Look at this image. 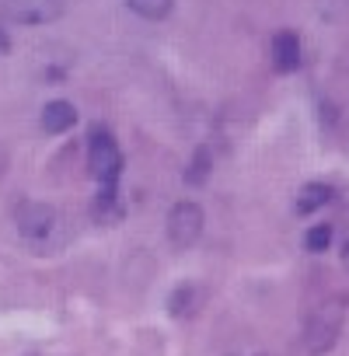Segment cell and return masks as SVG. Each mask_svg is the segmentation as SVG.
<instances>
[{"mask_svg":"<svg viewBox=\"0 0 349 356\" xmlns=\"http://www.w3.org/2000/svg\"><path fill=\"white\" fill-rule=\"evenodd\" d=\"M346 314H349L346 293H328L325 300H318V307L304 321V346L311 356H325L335 349V342L346 328Z\"/></svg>","mask_w":349,"mask_h":356,"instance_id":"obj_1","label":"cell"},{"mask_svg":"<svg viewBox=\"0 0 349 356\" xmlns=\"http://www.w3.org/2000/svg\"><path fill=\"white\" fill-rule=\"evenodd\" d=\"M15 224H18V234L29 245L49 248L56 241V231H60V213L42 200H22L15 207Z\"/></svg>","mask_w":349,"mask_h":356,"instance_id":"obj_2","label":"cell"},{"mask_svg":"<svg viewBox=\"0 0 349 356\" xmlns=\"http://www.w3.org/2000/svg\"><path fill=\"white\" fill-rule=\"evenodd\" d=\"M88 171L98 186H115L122 175V150L115 136L102 126L91 129V140H88Z\"/></svg>","mask_w":349,"mask_h":356,"instance_id":"obj_3","label":"cell"},{"mask_svg":"<svg viewBox=\"0 0 349 356\" xmlns=\"http://www.w3.org/2000/svg\"><path fill=\"white\" fill-rule=\"evenodd\" d=\"M164 227H168V241L174 248H193L200 241L203 227H206V213H203V207L196 200H179L168 210Z\"/></svg>","mask_w":349,"mask_h":356,"instance_id":"obj_4","label":"cell"},{"mask_svg":"<svg viewBox=\"0 0 349 356\" xmlns=\"http://www.w3.org/2000/svg\"><path fill=\"white\" fill-rule=\"evenodd\" d=\"M63 11V0H0V25H53Z\"/></svg>","mask_w":349,"mask_h":356,"instance_id":"obj_5","label":"cell"},{"mask_svg":"<svg viewBox=\"0 0 349 356\" xmlns=\"http://www.w3.org/2000/svg\"><path fill=\"white\" fill-rule=\"evenodd\" d=\"M206 300H210V293H206L203 283H196V280L179 283V286L171 290V297H168V314L179 318V321H193L206 307Z\"/></svg>","mask_w":349,"mask_h":356,"instance_id":"obj_6","label":"cell"},{"mask_svg":"<svg viewBox=\"0 0 349 356\" xmlns=\"http://www.w3.org/2000/svg\"><path fill=\"white\" fill-rule=\"evenodd\" d=\"M269 56H273V67L276 74H293L304 60V49H300V35L293 29H279L273 32V42H269Z\"/></svg>","mask_w":349,"mask_h":356,"instance_id":"obj_7","label":"cell"},{"mask_svg":"<svg viewBox=\"0 0 349 356\" xmlns=\"http://www.w3.org/2000/svg\"><path fill=\"white\" fill-rule=\"evenodd\" d=\"M39 122H42V129H46L49 136H60V133H67V129L77 126V108H74V102H67V98H53V102L42 105Z\"/></svg>","mask_w":349,"mask_h":356,"instance_id":"obj_8","label":"cell"},{"mask_svg":"<svg viewBox=\"0 0 349 356\" xmlns=\"http://www.w3.org/2000/svg\"><path fill=\"white\" fill-rule=\"evenodd\" d=\"M122 217H126V207L119 200V189L115 186H102L98 196L91 200V220L102 224V227H115Z\"/></svg>","mask_w":349,"mask_h":356,"instance_id":"obj_9","label":"cell"},{"mask_svg":"<svg viewBox=\"0 0 349 356\" xmlns=\"http://www.w3.org/2000/svg\"><path fill=\"white\" fill-rule=\"evenodd\" d=\"M335 200V189L328 186V182H307L300 193H297V213L300 217H311V213H318L321 207H328Z\"/></svg>","mask_w":349,"mask_h":356,"instance_id":"obj_10","label":"cell"},{"mask_svg":"<svg viewBox=\"0 0 349 356\" xmlns=\"http://www.w3.org/2000/svg\"><path fill=\"white\" fill-rule=\"evenodd\" d=\"M126 8L147 22H164L174 11V0H126Z\"/></svg>","mask_w":349,"mask_h":356,"instance_id":"obj_11","label":"cell"},{"mask_svg":"<svg viewBox=\"0 0 349 356\" xmlns=\"http://www.w3.org/2000/svg\"><path fill=\"white\" fill-rule=\"evenodd\" d=\"M332 234H335V227H332L328 220H318V224H314V227H307V234H304V252L321 255V252L332 245Z\"/></svg>","mask_w":349,"mask_h":356,"instance_id":"obj_12","label":"cell"},{"mask_svg":"<svg viewBox=\"0 0 349 356\" xmlns=\"http://www.w3.org/2000/svg\"><path fill=\"white\" fill-rule=\"evenodd\" d=\"M210 164H213L210 150H206V147H200V150L193 154V161H189V171H186V182H189V186H203L206 178H210Z\"/></svg>","mask_w":349,"mask_h":356,"instance_id":"obj_13","label":"cell"},{"mask_svg":"<svg viewBox=\"0 0 349 356\" xmlns=\"http://www.w3.org/2000/svg\"><path fill=\"white\" fill-rule=\"evenodd\" d=\"M339 259H342V266H346V273H349V231H346V238H342V245H339Z\"/></svg>","mask_w":349,"mask_h":356,"instance_id":"obj_14","label":"cell"},{"mask_svg":"<svg viewBox=\"0 0 349 356\" xmlns=\"http://www.w3.org/2000/svg\"><path fill=\"white\" fill-rule=\"evenodd\" d=\"M0 53H11V35L4 32V25H0Z\"/></svg>","mask_w":349,"mask_h":356,"instance_id":"obj_15","label":"cell"},{"mask_svg":"<svg viewBox=\"0 0 349 356\" xmlns=\"http://www.w3.org/2000/svg\"><path fill=\"white\" fill-rule=\"evenodd\" d=\"M4 168H8V154L0 150V175H4Z\"/></svg>","mask_w":349,"mask_h":356,"instance_id":"obj_16","label":"cell"},{"mask_svg":"<svg viewBox=\"0 0 349 356\" xmlns=\"http://www.w3.org/2000/svg\"><path fill=\"white\" fill-rule=\"evenodd\" d=\"M262 356H266V353H262Z\"/></svg>","mask_w":349,"mask_h":356,"instance_id":"obj_17","label":"cell"}]
</instances>
